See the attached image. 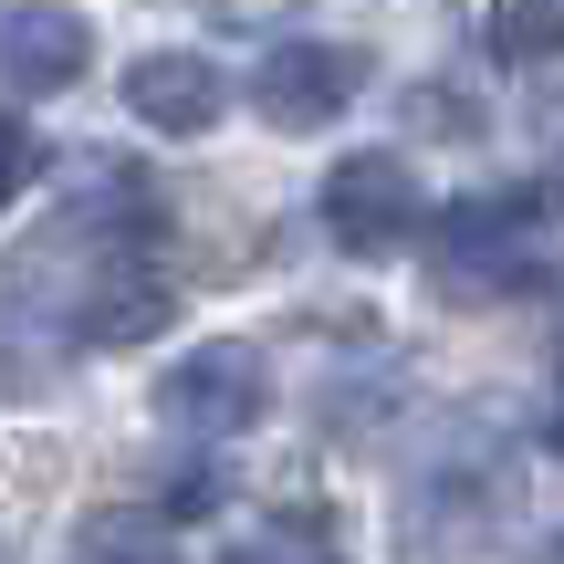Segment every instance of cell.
<instances>
[{"mask_svg": "<svg viewBox=\"0 0 564 564\" xmlns=\"http://www.w3.org/2000/svg\"><path fill=\"white\" fill-rule=\"evenodd\" d=\"M554 440H564V408H554Z\"/></svg>", "mask_w": 564, "mask_h": 564, "instance_id": "10", "label": "cell"}, {"mask_svg": "<svg viewBox=\"0 0 564 564\" xmlns=\"http://www.w3.org/2000/svg\"><path fill=\"white\" fill-rule=\"evenodd\" d=\"M544 272V199L533 188H491V199H460L440 220V293H523Z\"/></svg>", "mask_w": 564, "mask_h": 564, "instance_id": "1", "label": "cell"}, {"mask_svg": "<svg viewBox=\"0 0 564 564\" xmlns=\"http://www.w3.org/2000/svg\"><path fill=\"white\" fill-rule=\"evenodd\" d=\"M220 105H230V74L209 53H147V63H126V116L158 126V137H209Z\"/></svg>", "mask_w": 564, "mask_h": 564, "instance_id": "6", "label": "cell"}, {"mask_svg": "<svg viewBox=\"0 0 564 564\" xmlns=\"http://www.w3.org/2000/svg\"><path fill=\"white\" fill-rule=\"evenodd\" d=\"M95 74V21L74 11V0H11L0 11V84L11 95H74V84Z\"/></svg>", "mask_w": 564, "mask_h": 564, "instance_id": "5", "label": "cell"}, {"mask_svg": "<svg viewBox=\"0 0 564 564\" xmlns=\"http://www.w3.org/2000/svg\"><path fill=\"white\" fill-rule=\"evenodd\" d=\"M366 63L345 53V42H272L262 63H251V105H262V126L282 137H314V126H335L345 105H356Z\"/></svg>", "mask_w": 564, "mask_h": 564, "instance_id": "4", "label": "cell"}, {"mask_svg": "<svg viewBox=\"0 0 564 564\" xmlns=\"http://www.w3.org/2000/svg\"><path fill=\"white\" fill-rule=\"evenodd\" d=\"M408 230H419V167L398 147L335 158V178H324V241L335 251H398Z\"/></svg>", "mask_w": 564, "mask_h": 564, "instance_id": "3", "label": "cell"}, {"mask_svg": "<svg viewBox=\"0 0 564 564\" xmlns=\"http://www.w3.org/2000/svg\"><path fill=\"white\" fill-rule=\"evenodd\" d=\"M272 408V366H262V345H241V335H209V345H188L178 366L158 377V419L178 429V440H241L251 419Z\"/></svg>", "mask_w": 564, "mask_h": 564, "instance_id": "2", "label": "cell"}, {"mask_svg": "<svg viewBox=\"0 0 564 564\" xmlns=\"http://www.w3.org/2000/svg\"><path fill=\"white\" fill-rule=\"evenodd\" d=\"M32 158H42V147H32V126H21V116H0V199H21Z\"/></svg>", "mask_w": 564, "mask_h": 564, "instance_id": "9", "label": "cell"}, {"mask_svg": "<svg viewBox=\"0 0 564 564\" xmlns=\"http://www.w3.org/2000/svg\"><path fill=\"white\" fill-rule=\"evenodd\" d=\"M63 564H178V533H167L158 512H95Z\"/></svg>", "mask_w": 564, "mask_h": 564, "instance_id": "7", "label": "cell"}, {"mask_svg": "<svg viewBox=\"0 0 564 564\" xmlns=\"http://www.w3.org/2000/svg\"><path fill=\"white\" fill-rule=\"evenodd\" d=\"M554 42H564V0H502V32H491L502 63H544Z\"/></svg>", "mask_w": 564, "mask_h": 564, "instance_id": "8", "label": "cell"}]
</instances>
